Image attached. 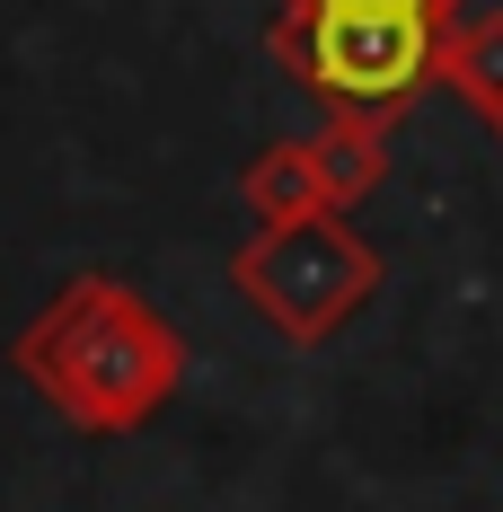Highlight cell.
I'll return each instance as SVG.
<instances>
[{
	"mask_svg": "<svg viewBox=\"0 0 503 512\" xmlns=\"http://www.w3.org/2000/svg\"><path fill=\"white\" fill-rule=\"evenodd\" d=\"M230 283L283 345H327L353 309L380 292V248L345 212L256 221V239H239V256H230Z\"/></svg>",
	"mask_w": 503,
	"mask_h": 512,
	"instance_id": "cell-3",
	"label": "cell"
},
{
	"mask_svg": "<svg viewBox=\"0 0 503 512\" xmlns=\"http://www.w3.org/2000/svg\"><path fill=\"white\" fill-rule=\"evenodd\" d=\"M433 27H442V80L495 124V142H503V0H442Z\"/></svg>",
	"mask_w": 503,
	"mask_h": 512,
	"instance_id": "cell-4",
	"label": "cell"
},
{
	"mask_svg": "<svg viewBox=\"0 0 503 512\" xmlns=\"http://www.w3.org/2000/svg\"><path fill=\"white\" fill-rule=\"evenodd\" d=\"M274 62L336 115L389 124L442 80V27L424 9H292L274 18Z\"/></svg>",
	"mask_w": 503,
	"mask_h": 512,
	"instance_id": "cell-2",
	"label": "cell"
},
{
	"mask_svg": "<svg viewBox=\"0 0 503 512\" xmlns=\"http://www.w3.org/2000/svg\"><path fill=\"white\" fill-rule=\"evenodd\" d=\"M292 9H424V18H433L442 0H292Z\"/></svg>",
	"mask_w": 503,
	"mask_h": 512,
	"instance_id": "cell-7",
	"label": "cell"
},
{
	"mask_svg": "<svg viewBox=\"0 0 503 512\" xmlns=\"http://www.w3.org/2000/svg\"><path fill=\"white\" fill-rule=\"evenodd\" d=\"M9 371L80 433H142L186 380V336L133 283L71 274L9 345Z\"/></svg>",
	"mask_w": 503,
	"mask_h": 512,
	"instance_id": "cell-1",
	"label": "cell"
},
{
	"mask_svg": "<svg viewBox=\"0 0 503 512\" xmlns=\"http://www.w3.org/2000/svg\"><path fill=\"white\" fill-rule=\"evenodd\" d=\"M239 204H248L256 221H301V212H327V186H318L309 142H265V151L239 168Z\"/></svg>",
	"mask_w": 503,
	"mask_h": 512,
	"instance_id": "cell-6",
	"label": "cell"
},
{
	"mask_svg": "<svg viewBox=\"0 0 503 512\" xmlns=\"http://www.w3.org/2000/svg\"><path fill=\"white\" fill-rule=\"evenodd\" d=\"M309 159H318L327 212H353L362 195H380V186H389V142H380V124H362V115L318 124V133H309Z\"/></svg>",
	"mask_w": 503,
	"mask_h": 512,
	"instance_id": "cell-5",
	"label": "cell"
}]
</instances>
